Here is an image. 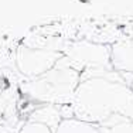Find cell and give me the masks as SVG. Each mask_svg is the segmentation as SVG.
I'll list each match as a JSON object with an SVG mask.
<instances>
[{
	"mask_svg": "<svg viewBox=\"0 0 133 133\" xmlns=\"http://www.w3.org/2000/svg\"><path fill=\"white\" fill-rule=\"evenodd\" d=\"M81 74L71 66L64 55L59 61L38 78L20 82L18 91L30 101L38 105H69L77 87L79 85Z\"/></svg>",
	"mask_w": 133,
	"mask_h": 133,
	"instance_id": "cell-1",
	"label": "cell"
},
{
	"mask_svg": "<svg viewBox=\"0 0 133 133\" xmlns=\"http://www.w3.org/2000/svg\"><path fill=\"white\" fill-rule=\"evenodd\" d=\"M64 57L78 72L85 69H113L110 64V47L89 41H78L65 47Z\"/></svg>",
	"mask_w": 133,
	"mask_h": 133,
	"instance_id": "cell-2",
	"label": "cell"
},
{
	"mask_svg": "<svg viewBox=\"0 0 133 133\" xmlns=\"http://www.w3.org/2000/svg\"><path fill=\"white\" fill-rule=\"evenodd\" d=\"M64 55L59 51L47 48H31L27 45H18L14 55L17 71L27 79H34L48 72L59 58Z\"/></svg>",
	"mask_w": 133,
	"mask_h": 133,
	"instance_id": "cell-3",
	"label": "cell"
},
{
	"mask_svg": "<svg viewBox=\"0 0 133 133\" xmlns=\"http://www.w3.org/2000/svg\"><path fill=\"white\" fill-rule=\"evenodd\" d=\"M110 64L118 72L133 74V38L122 40L110 45Z\"/></svg>",
	"mask_w": 133,
	"mask_h": 133,
	"instance_id": "cell-4",
	"label": "cell"
},
{
	"mask_svg": "<svg viewBox=\"0 0 133 133\" xmlns=\"http://www.w3.org/2000/svg\"><path fill=\"white\" fill-rule=\"evenodd\" d=\"M26 120L30 122L43 123L47 128H50L52 133L57 130L59 123L62 122V116L59 113V108L55 105H38L27 115Z\"/></svg>",
	"mask_w": 133,
	"mask_h": 133,
	"instance_id": "cell-5",
	"label": "cell"
},
{
	"mask_svg": "<svg viewBox=\"0 0 133 133\" xmlns=\"http://www.w3.org/2000/svg\"><path fill=\"white\" fill-rule=\"evenodd\" d=\"M98 128L101 133H133V120L116 113L98 125Z\"/></svg>",
	"mask_w": 133,
	"mask_h": 133,
	"instance_id": "cell-6",
	"label": "cell"
},
{
	"mask_svg": "<svg viewBox=\"0 0 133 133\" xmlns=\"http://www.w3.org/2000/svg\"><path fill=\"white\" fill-rule=\"evenodd\" d=\"M54 133H101L98 125L82 122L78 119H64Z\"/></svg>",
	"mask_w": 133,
	"mask_h": 133,
	"instance_id": "cell-7",
	"label": "cell"
},
{
	"mask_svg": "<svg viewBox=\"0 0 133 133\" xmlns=\"http://www.w3.org/2000/svg\"><path fill=\"white\" fill-rule=\"evenodd\" d=\"M14 133H52V130L50 128H47L45 125H43V123L24 120L21 123V126H18Z\"/></svg>",
	"mask_w": 133,
	"mask_h": 133,
	"instance_id": "cell-8",
	"label": "cell"
},
{
	"mask_svg": "<svg viewBox=\"0 0 133 133\" xmlns=\"http://www.w3.org/2000/svg\"><path fill=\"white\" fill-rule=\"evenodd\" d=\"M130 89H132V92H133V85H132V87H130Z\"/></svg>",
	"mask_w": 133,
	"mask_h": 133,
	"instance_id": "cell-9",
	"label": "cell"
}]
</instances>
